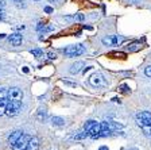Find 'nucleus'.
I'll use <instances>...</instances> for the list:
<instances>
[{
	"mask_svg": "<svg viewBox=\"0 0 151 150\" xmlns=\"http://www.w3.org/2000/svg\"><path fill=\"white\" fill-rule=\"evenodd\" d=\"M20 108H22L20 100H8L7 101V107H6V114L8 116H15L19 114Z\"/></svg>",
	"mask_w": 151,
	"mask_h": 150,
	"instance_id": "nucleus-1",
	"label": "nucleus"
},
{
	"mask_svg": "<svg viewBox=\"0 0 151 150\" xmlns=\"http://www.w3.org/2000/svg\"><path fill=\"white\" fill-rule=\"evenodd\" d=\"M136 123L140 127H151V114L148 111H140L136 114Z\"/></svg>",
	"mask_w": 151,
	"mask_h": 150,
	"instance_id": "nucleus-2",
	"label": "nucleus"
},
{
	"mask_svg": "<svg viewBox=\"0 0 151 150\" xmlns=\"http://www.w3.org/2000/svg\"><path fill=\"white\" fill-rule=\"evenodd\" d=\"M85 51V47L82 45H70L68 46L66 49H63V54L66 57H77V56H81L82 53Z\"/></svg>",
	"mask_w": 151,
	"mask_h": 150,
	"instance_id": "nucleus-3",
	"label": "nucleus"
},
{
	"mask_svg": "<svg viewBox=\"0 0 151 150\" xmlns=\"http://www.w3.org/2000/svg\"><path fill=\"white\" fill-rule=\"evenodd\" d=\"M123 41H124V38L120 37V35H108V37H104L101 42H103L105 46H117V45H120Z\"/></svg>",
	"mask_w": 151,
	"mask_h": 150,
	"instance_id": "nucleus-4",
	"label": "nucleus"
},
{
	"mask_svg": "<svg viewBox=\"0 0 151 150\" xmlns=\"http://www.w3.org/2000/svg\"><path fill=\"white\" fill-rule=\"evenodd\" d=\"M28 139H30V137H28V135H26V134H23L22 137H20L18 141L15 142V143L11 145L12 150H27Z\"/></svg>",
	"mask_w": 151,
	"mask_h": 150,
	"instance_id": "nucleus-5",
	"label": "nucleus"
},
{
	"mask_svg": "<svg viewBox=\"0 0 151 150\" xmlns=\"http://www.w3.org/2000/svg\"><path fill=\"white\" fill-rule=\"evenodd\" d=\"M89 83H91L93 87H105L107 85V80L104 78V76L101 73H94L89 78Z\"/></svg>",
	"mask_w": 151,
	"mask_h": 150,
	"instance_id": "nucleus-6",
	"label": "nucleus"
},
{
	"mask_svg": "<svg viewBox=\"0 0 151 150\" xmlns=\"http://www.w3.org/2000/svg\"><path fill=\"white\" fill-rule=\"evenodd\" d=\"M7 99L8 100H22L23 99L22 89H19L18 87L9 88L8 91H7Z\"/></svg>",
	"mask_w": 151,
	"mask_h": 150,
	"instance_id": "nucleus-7",
	"label": "nucleus"
},
{
	"mask_svg": "<svg viewBox=\"0 0 151 150\" xmlns=\"http://www.w3.org/2000/svg\"><path fill=\"white\" fill-rule=\"evenodd\" d=\"M22 41H23L22 35L18 34V33H15V34H11L8 37V42L12 45V46H19V45L22 43Z\"/></svg>",
	"mask_w": 151,
	"mask_h": 150,
	"instance_id": "nucleus-8",
	"label": "nucleus"
},
{
	"mask_svg": "<svg viewBox=\"0 0 151 150\" xmlns=\"http://www.w3.org/2000/svg\"><path fill=\"white\" fill-rule=\"evenodd\" d=\"M38 147H39V139L37 137H30L27 150H38Z\"/></svg>",
	"mask_w": 151,
	"mask_h": 150,
	"instance_id": "nucleus-9",
	"label": "nucleus"
},
{
	"mask_svg": "<svg viewBox=\"0 0 151 150\" xmlns=\"http://www.w3.org/2000/svg\"><path fill=\"white\" fill-rule=\"evenodd\" d=\"M22 135H23V131H20V130H16V131L11 133V135H9V137H8V142H9V143H11V145H12V143H15V142L18 141L19 138L22 137Z\"/></svg>",
	"mask_w": 151,
	"mask_h": 150,
	"instance_id": "nucleus-10",
	"label": "nucleus"
},
{
	"mask_svg": "<svg viewBox=\"0 0 151 150\" xmlns=\"http://www.w3.org/2000/svg\"><path fill=\"white\" fill-rule=\"evenodd\" d=\"M128 51H138V50H140L142 49V43L139 41H136V42H132V43H129L128 46L126 47Z\"/></svg>",
	"mask_w": 151,
	"mask_h": 150,
	"instance_id": "nucleus-11",
	"label": "nucleus"
},
{
	"mask_svg": "<svg viewBox=\"0 0 151 150\" xmlns=\"http://www.w3.org/2000/svg\"><path fill=\"white\" fill-rule=\"evenodd\" d=\"M82 66H84V64H82V62L73 64L72 68H70V73H72V75H77V73H80V72H81V69H82Z\"/></svg>",
	"mask_w": 151,
	"mask_h": 150,
	"instance_id": "nucleus-12",
	"label": "nucleus"
},
{
	"mask_svg": "<svg viewBox=\"0 0 151 150\" xmlns=\"http://www.w3.org/2000/svg\"><path fill=\"white\" fill-rule=\"evenodd\" d=\"M66 20H76V22H82L84 20V15L82 14H76V15H70V16H65Z\"/></svg>",
	"mask_w": 151,
	"mask_h": 150,
	"instance_id": "nucleus-13",
	"label": "nucleus"
},
{
	"mask_svg": "<svg viewBox=\"0 0 151 150\" xmlns=\"http://www.w3.org/2000/svg\"><path fill=\"white\" fill-rule=\"evenodd\" d=\"M38 31H43V33H49V31H51V30H54V27L53 26H42L41 23L38 25Z\"/></svg>",
	"mask_w": 151,
	"mask_h": 150,
	"instance_id": "nucleus-14",
	"label": "nucleus"
},
{
	"mask_svg": "<svg viewBox=\"0 0 151 150\" xmlns=\"http://www.w3.org/2000/svg\"><path fill=\"white\" fill-rule=\"evenodd\" d=\"M6 107H7V99H0V115L6 114Z\"/></svg>",
	"mask_w": 151,
	"mask_h": 150,
	"instance_id": "nucleus-15",
	"label": "nucleus"
},
{
	"mask_svg": "<svg viewBox=\"0 0 151 150\" xmlns=\"http://www.w3.org/2000/svg\"><path fill=\"white\" fill-rule=\"evenodd\" d=\"M51 122H53V125H55V126H62L65 120H63L62 118H60V116H54V118L51 119Z\"/></svg>",
	"mask_w": 151,
	"mask_h": 150,
	"instance_id": "nucleus-16",
	"label": "nucleus"
},
{
	"mask_svg": "<svg viewBox=\"0 0 151 150\" xmlns=\"http://www.w3.org/2000/svg\"><path fill=\"white\" fill-rule=\"evenodd\" d=\"M30 53H31L34 57H37V58H41V57L43 56V51H42L41 49H32Z\"/></svg>",
	"mask_w": 151,
	"mask_h": 150,
	"instance_id": "nucleus-17",
	"label": "nucleus"
},
{
	"mask_svg": "<svg viewBox=\"0 0 151 150\" xmlns=\"http://www.w3.org/2000/svg\"><path fill=\"white\" fill-rule=\"evenodd\" d=\"M88 135H89L88 131H82V133H80V134L73 135V139H84V138H86Z\"/></svg>",
	"mask_w": 151,
	"mask_h": 150,
	"instance_id": "nucleus-18",
	"label": "nucleus"
},
{
	"mask_svg": "<svg viewBox=\"0 0 151 150\" xmlns=\"http://www.w3.org/2000/svg\"><path fill=\"white\" fill-rule=\"evenodd\" d=\"M93 125H94V120H88V122L85 123V126H84L85 131H89V128H91Z\"/></svg>",
	"mask_w": 151,
	"mask_h": 150,
	"instance_id": "nucleus-19",
	"label": "nucleus"
},
{
	"mask_svg": "<svg viewBox=\"0 0 151 150\" xmlns=\"http://www.w3.org/2000/svg\"><path fill=\"white\" fill-rule=\"evenodd\" d=\"M119 89H120V91H122V92H124V93H128V92H129L128 87H127V85H126V84H123V85H120V88H119Z\"/></svg>",
	"mask_w": 151,
	"mask_h": 150,
	"instance_id": "nucleus-20",
	"label": "nucleus"
},
{
	"mask_svg": "<svg viewBox=\"0 0 151 150\" xmlns=\"http://www.w3.org/2000/svg\"><path fill=\"white\" fill-rule=\"evenodd\" d=\"M7 91L8 89H0V99H7Z\"/></svg>",
	"mask_w": 151,
	"mask_h": 150,
	"instance_id": "nucleus-21",
	"label": "nucleus"
},
{
	"mask_svg": "<svg viewBox=\"0 0 151 150\" xmlns=\"http://www.w3.org/2000/svg\"><path fill=\"white\" fill-rule=\"evenodd\" d=\"M47 58L55 59V58H57V54H55V53H53V51H50V53H47Z\"/></svg>",
	"mask_w": 151,
	"mask_h": 150,
	"instance_id": "nucleus-22",
	"label": "nucleus"
},
{
	"mask_svg": "<svg viewBox=\"0 0 151 150\" xmlns=\"http://www.w3.org/2000/svg\"><path fill=\"white\" fill-rule=\"evenodd\" d=\"M145 75L148 76V77H151V66H147V68L145 69Z\"/></svg>",
	"mask_w": 151,
	"mask_h": 150,
	"instance_id": "nucleus-23",
	"label": "nucleus"
},
{
	"mask_svg": "<svg viewBox=\"0 0 151 150\" xmlns=\"http://www.w3.org/2000/svg\"><path fill=\"white\" fill-rule=\"evenodd\" d=\"M54 9L51 8V7H45V12H47V14H50V12H53Z\"/></svg>",
	"mask_w": 151,
	"mask_h": 150,
	"instance_id": "nucleus-24",
	"label": "nucleus"
},
{
	"mask_svg": "<svg viewBox=\"0 0 151 150\" xmlns=\"http://www.w3.org/2000/svg\"><path fill=\"white\" fill-rule=\"evenodd\" d=\"M3 19H4V11L0 8V20H3Z\"/></svg>",
	"mask_w": 151,
	"mask_h": 150,
	"instance_id": "nucleus-25",
	"label": "nucleus"
},
{
	"mask_svg": "<svg viewBox=\"0 0 151 150\" xmlns=\"http://www.w3.org/2000/svg\"><path fill=\"white\" fill-rule=\"evenodd\" d=\"M6 6V1L4 0H0V7H4Z\"/></svg>",
	"mask_w": 151,
	"mask_h": 150,
	"instance_id": "nucleus-26",
	"label": "nucleus"
},
{
	"mask_svg": "<svg viewBox=\"0 0 151 150\" xmlns=\"http://www.w3.org/2000/svg\"><path fill=\"white\" fill-rule=\"evenodd\" d=\"M14 3H22V1H26V0H11Z\"/></svg>",
	"mask_w": 151,
	"mask_h": 150,
	"instance_id": "nucleus-27",
	"label": "nucleus"
},
{
	"mask_svg": "<svg viewBox=\"0 0 151 150\" xmlns=\"http://www.w3.org/2000/svg\"><path fill=\"white\" fill-rule=\"evenodd\" d=\"M61 0H50V3H60Z\"/></svg>",
	"mask_w": 151,
	"mask_h": 150,
	"instance_id": "nucleus-28",
	"label": "nucleus"
},
{
	"mask_svg": "<svg viewBox=\"0 0 151 150\" xmlns=\"http://www.w3.org/2000/svg\"><path fill=\"white\" fill-rule=\"evenodd\" d=\"M99 150H108V147H107V146H103V147H100Z\"/></svg>",
	"mask_w": 151,
	"mask_h": 150,
	"instance_id": "nucleus-29",
	"label": "nucleus"
},
{
	"mask_svg": "<svg viewBox=\"0 0 151 150\" xmlns=\"http://www.w3.org/2000/svg\"><path fill=\"white\" fill-rule=\"evenodd\" d=\"M129 150H138V149H129Z\"/></svg>",
	"mask_w": 151,
	"mask_h": 150,
	"instance_id": "nucleus-30",
	"label": "nucleus"
},
{
	"mask_svg": "<svg viewBox=\"0 0 151 150\" xmlns=\"http://www.w3.org/2000/svg\"><path fill=\"white\" fill-rule=\"evenodd\" d=\"M150 133H151V127H150Z\"/></svg>",
	"mask_w": 151,
	"mask_h": 150,
	"instance_id": "nucleus-31",
	"label": "nucleus"
}]
</instances>
